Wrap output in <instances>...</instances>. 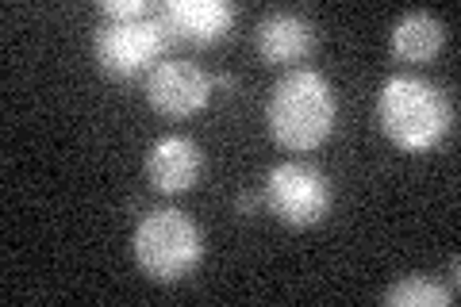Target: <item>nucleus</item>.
<instances>
[{"label": "nucleus", "mask_w": 461, "mask_h": 307, "mask_svg": "<svg viewBox=\"0 0 461 307\" xmlns=\"http://www.w3.org/2000/svg\"><path fill=\"white\" fill-rule=\"evenodd\" d=\"M169 42V32L162 16H142V20H104L93 35V54L104 73L112 77H135L142 69H154Z\"/></svg>", "instance_id": "nucleus-4"}, {"label": "nucleus", "mask_w": 461, "mask_h": 307, "mask_svg": "<svg viewBox=\"0 0 461 307\" xmlns=\"http://www.w3.org/2000/svg\"><path fill=\"white\" fill-rule=\"evenodd\" d=\"M212 73L189 58H162L147 73V100L166 115H193L208 104L212 96Z\"/></svg>", "instance_id": "nucleus-6"}, {"label": "nucleus", "mask_w": 461, "mask_h": 307, "mask_svg": "<svg viewBox=\"0 0 461 307\" xmlns=\"http://www.w3.org/2000/svg\"><path fill=\"white\" fill-rule=\"evenodd\" d=\"M158 16H162L169 39L215 42L235 23V5H227V0H169Z\"/></svg>", "instance_id": "nucleus-8"}, {"label": "nucleus", "mask_w": 461, "mask_h": 307, "mask_svg": "<svg viewBox=\"0 0 461 307\" xmlns=\"http://www.w3.org/2000/svg\"><path fill=\"white\" fill-rule=\"evenodd\" d=\"M266 208L281 219L285 227H312L330 212V181L323 169L308 162H281L269 169L262 185Z\"/></svg>", "instance_id": "nucleus-5"}, {"label": "nucleus", "mask_w": 461, "mask_h": 307, "mask_svg": "<svg viewBox=\"0 0 461 307\" xmlns=\"http://www.w3.org/2000/svg\"><path fill=\"white\" fill-rule=\"evenodd\" d=\"M450 300H454V292L435 284L430 276H400L396 284L384 288V303H393V307H438Z\"/></svg>", "instance_id": "nucleus-11"}, {"label": "nucleus", "mask_w": 461, "mask_h": 307, "mask_svg": "<svg viewBox=\"0 0 461 307\" xmlns=\"http://www.w3.org/2000/svg\"><path fill=\"white\" fill-rule=\"evenodd\" d=\"M131 250H135L139 269L150 281L173 284L200 266V257H204V235H200V227L185 212L154 208L139 219V227L131 235Z\"/></svg>", "instance_id": "nucleus-3"}, {"label": "nucleus", "mask_w": 461, "mask_h": 307, "mask_svg": "<svg viewBox=\"0 0 461 307\" xmlns=\"http://www.w3.org/2000/svg\"><path fill=\"white\" fill-rule=\"evenodd\" d=\"M442 39H446V27L435 12L411 8L393 23L388 47H393L400 62H430V58L442 50Z\"/></svg>", "instance_id": "nucleus-10"}, {"label": "nucleus", "mask_w": 461, "mask_h": 307, "mask_svg": "<svg viewBox=\"0 0 461 307\" xmlns=\"http://www.w3.org/2000/svg\"><path fill=\"white\" fill-rule=\"evenodd\" d=\"M204 169V150L189 135H162L147 150V177L158 193H185Z\"/></svg>", "instance_id": "nucleus-7"}, {"label": "nucleus", "mask_w": 461, "mask_h": 307, "mask_svg": "<svg viewBox=\"0 0 461 307\" xmlns=\"http://www.w3.org/2000/svg\"><path fill=\"white\" fill-rule=\"evenodd\" d=\"M100 12L104 20H142V16H154V8L147 0H100Z\"/></svg>", "instance_id": "nucleus-12"}, {"label": "nucleus", "mask_w": 461, "mask_h": 307, "mask_svg": "<svg viewBox=\"0 0 461 307\" xmlns=\"http://www.w3.org/2000/svg\"><path fill=\"white\" fill-rule=\"evenodd\" d=\"M454 120V108L438 85H430L411 73H396L381 85L377 96V123L388 139L403 150H430L446 139Z\"/></svg>", "instance_id": "nucleus-2"}, {"label": "nucleus", "mask_w": 461, "mask_h": 307, "mask_svg": "<svg viewBox=\"0 0 461 307\" xmlns=\"http://www.w3.org/2000/svg\"><path fill=\"white\" fill-rule=\"evenodd\" d=\"M335 93L320 69H288L273 85L266 104V123L273 139L288 150H315L335 131Z\"/></svg>", "instance_id": "nucleus-1"}, {"label": "nucleus", "mask_w": 461, "mask_h": 307, "mask_svg": "<svg viewBox=\"0 0 461 307\" xmlns=\"http://www.w3.org/2000/svg\"><path fill=\"white\" fill-rule=\"evenodd\" d=\"M254 47L266 62L288 66V62H300V58L315 47V32L296 12H269V16H262L254 27Z\"/></svg>", "instance_id": "nucleus-9"}]
</instances>
